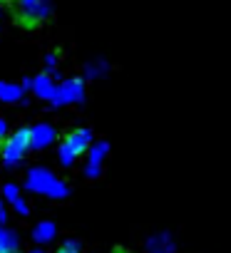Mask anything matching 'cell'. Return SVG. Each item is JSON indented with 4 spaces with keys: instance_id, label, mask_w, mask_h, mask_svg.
Segmentation results:
<instances>
[{
    "instance_id": "cell-1",
    "label": "cell",
    "mask_w": 231,
    "mask_h": 253,
    "mask_svg": "<svg viewBox=\"0 0 231 253\" xmlns=\"http://www.w3.org/2000/svg\"><path fill=\"white\" fill-rule=\"evenodd\" d=\"M15 15L23 28H35L43 18L50 15L47 0H15Z\"/></svg>"
},
{
    "instance_id": "cell-2",
    "label": "cell",
    "mask_w": 231,
    "mask_h": 253,
    "mask_svg": "<svg viewBox=\"0 0 231 253\" xmlns=\"http://www.w3.org/2000/svg\"><path fill=\"white\" fill-rule=\"evenodd\" d=\"M92 144V134L87 129H75L70 132L65 139H62V147H60V162L62 164H72L80 154H85Z\"/></svg>"
},
{
    "instance_id": "cell-3",
    "label": "cell",
    "mask_w": 231,
    "mask_h": 253,
    "mask_svg": "<svg viewBox=\"0 0 231 253\" xmlns=\"http://www.w3.org/2000/svg\"><path fill=\"white\" fill-rule=\"evenodd\" d=\"M30 149V129H18L5 144H3V159L8 164H18L23 159V154Z\"/></svg>"
},
{
    "instance_id": "cell-4",
    "label": "cell",
    "mask_w": 231,
    "mask_h": 253,
    "mask_svg": "<svg viewBox=\"0 0 231 253\" xmlns=\"http://www.w3.org/2000/svg\"><path fill=\"white\" fill-rule=\"evenodd\" d=\"M28 186L35 189V191L50 194V196H65V194H67L65 184H60L52 174H47V171H43V169H33V171H30Z\"/></svg>"
},
{
    "instance_id": "cell-5",
    "label": "cell",
    "mask_w": 231,
    "mask_h": 253,
    "mask_svg": "<svg viewBox=\"0 0 231 253\" xmlns=\"http://www.w3.org/2000/svg\"><path fill=\"white\" fill-rule=\"evenodd\" d=\"M82 82L80 80H70V82H65L62 87H57V92H55V102H60V104H70V102H80L82 99Z\"/></svg>"
},
{
    "instance_id": "cell-6",
    "label": "cell",
    "mask_w": 231,
    "mask_h": 253,
    "mask_svg": "<svg viewBox=\"0 0 231 253\" xmlns=\"http://www.w3.org/2000/svg\"><path fill=\"white\" fill-rule=\"evenodd\" d=\"M52 139H55V132H52V126H47V124H40V126H33L30 129V147L33 149H43Z\"/></svg>"
},
{
    "instance_id": "cell-7",
    "label": "cell",
    "mask_w": 231,
    "mask_h": 253,
    "mask_svg": "<svg viewBox=\"0 0 231 253\" xmlns=\"http://www.w3.org/2000/svg\"><path fill=\"white\" fill-rule=\"evenodd\" d=\"M33 87H35V94H38V97H43V99H55V92H57V87L52 84V80H50L47 75L38 77V80L33 82Z\"/></svg>"
},
{
    "instance_id": "cell-8",
    "label": "cell",
    "mask_w": 231,
    "mask_h": 253,
    "mask_svg": "<svg viewBox=\"0 0 231 253\" xmlns=\"http://www.w3.org/2000/svg\"><path fill=\"white\" fill-rule=\"evenodd\" d=\"M0 253H20L15 233H10L5 228H0Z\"/></svg>"
},
{
    "instance_id": "cell-9",
    "label": "cell",
    "mask_w": 231,
    "mask_h": 253,
    "mask_svg": "<svg viewBox=\"0 0 231 253\" xmlns=\"http://www.w3.org/2000/svg\"><path fill=\"white\" fill-rule=\"evenodd\" d=\"M20 97H23V89L18 84L0 82V99H3V102H18Z\"/></svg>"
},
{
    "instance_id": "cell-10",
    "label": "cell",
    "mask_w": 231,
    "mask_h": 253,
    "mask_svg": "<svg viewBox=\"0 0 231 253\" xmlns=\"http://www.w3.org/2000/svg\"><path fill=\"white\" fill-rule=\"evenodd\" d=\"M52 236H55V226H52V223H40V226L35 228V238H38L40 243L50 241Z\"/></svg>"
},
{
    "instance_id": "cell-11",
    "label": "cell",
    "mask_w": 231,
    "mask_h": 253,
    "mask_svg": "<svg viewBox=\"0 0 231 253\" xmlns=\"http://www.w3.org/2000/svg\"><path fill=\"white\" fill-rule=\"evenodd\" d=\"M57 253H80V243L67 241V243H62V246H60V251H57Z\"/></svg>"
},
{
    "instance_id": "cell-12",
    "label": "cell",
    "mask_w": 231,
    "mask_h": 253,
    "mask_svg": "<svg viewBox=\"0 0 231 253\" xmlns=\"http://www.w3.org/2000/svg\"><path fill=\"white\" fill-rule=\"evenodd\" d=\"M5 196H8L10 201H15V199H18V191H15V186H8V189H5Z\"/></svg>"
},
{
    "instance_id": "cell-13",
    "label": "cell",
    "mask_w": 231,
    "mask_h": 253,
    "mask_svg": "<svg viewBox=\"0 0 231 253\" xmlns=\"http://www.w3.org/2000/svg\"><path fill=\"white\" fill-rule=\"evenodd\" d=\"M45 65H47V67H50V70H52V67H55V55H50V57H47V60H45Z\"/></svg>"
},
{
    "instance_id": "cell-14",
    "label": "cell",
    "mask_w": 231,
    "mask_h": 253,
    "mask_svg": "<svg viewBox=\"0 0 231 253\" xmlns=\"http://www.w3.org/2000/svg\"><path fill=\"white\" fill-rule=\"evenodd\" d=\"M3 134H5V122L0 119V139H3Z\"/></svg>"
},
{
    "instance_id": "cell-15",
    "label": "cell",
    "mask_w": 231,
    "mask_h": 253,
    "mask_svg": "<svg viewBox=\"0 0 231 253\" xmlns=\"http://www.w3.org/2000/svg\"><path fill=\"white\" fill-rule=\"evenodd\" d=\"M114 253H130V251H125V248H117V251H114Z\"/></svg>"
},
{
    "instance_id": "cell-16",
    "label": "cell",
    "mask_w": 231,
    "mask_h": 253,
    "mask_svg": "<svg viewBox=\"0 0 231 253\" xmlns=\"http://www.w3.org/2000/svg\"><path fill=\"white\" fill-rule=\"evenodd\" d=\"M35 253H43V251H35Z\"/></svg>"
}]
</instances>
